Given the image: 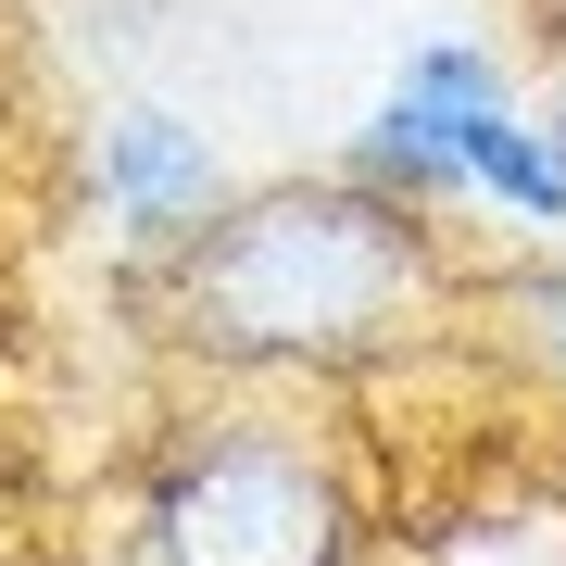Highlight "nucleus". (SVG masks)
I'll use <instances>...</instances> for the list:
<instances>
[{
	"label": "nucleus",
	"mask_w": 566,
	"mask_h": 566,
	"mask_svg": "<svg viewBox=\"0 0 566 566\" xmlns=\"http://www.w3.org/2000/svg\"><path fill=\"white\" fill-rule=\"evenodd\" d=\"M139 554L151 566H378L340 428L315 390H202L139 453Z\"/></svg>",
	"instance_id": "2"
},
{
	"label": "nucleus",
	"mask_w": 566,
	"mask_h": 566,
	"mask_svg": "<svg viewBox=\"0 0 566 566\" xmlns=\"http://www.w3.org/2000/svg\"><path fill=\"white\" fill-rule=\"evenodd\" d=\"M88 189H102V214L126 227V252H177L189 227H214L227 202H240L227 151H214L189 114H164V102L102 114V139H88Z\"/></svg>",
	"instance_id": "4"
},
{
	"label": "nucleus",
	"mask_w": 566,
	"mask_h": 566,
	"mask_svg": "<svg viewBox=\"0 0 566 566\" xmlns=\"http://www.w3.org/2000/svg\"><path fill=\"white\" fill-rule=\"evenodd\" d=\"M465 315L504 340L528 378H554L566 390V240L542 252H516V264H479V290H465Z\"/></svg>",
	"instance_id": "5"
},
{
	"label": "nucleus",
	"mask_w": 566,
	"mask_h": 566,
	"mask_svg": "<svg viewBox=\"0 0 566 566\" xmlns=\"http://www.w3.org/2000/svg\"><path fill=\"white\" fill-rule=\"evenodd\" d=\"M403 102L441 126V151H453V177H465V202H504L516 227H566V139L542 126V102L516 88V63L491 51V39H416L403 51Z\"/></svg>",
	"instance_id": "3"
},
{
	"label": "nucleus",
	"mask_w": 566,
	"mask_h": 566,
	"mask_svg": "<svg viewBox=\"0 0 566 566\" xmlns=\"http://www.w3.org/2000/svg\"><path fill=\"white\" fill-rule=\"evenodd\" d=\"M542 126H554V139H566V63H554V102H542Z\"/></svg>",
	"instance_id": "6"
},
{
	"label": "nucleus",
	"mask_w": 566,
	"mask_h": 566,
	"mask_svg": "<svg viewBox=\"0 0 566 566\" xmlns=\"http://www.w3.org/2000/svg\"><path fill=\"white\" fill-rule=\"evenodd\" d=\"M479 264L453 214H416L365 177H252L177 252H126L114 303L202 390H353L465 315Z\"/></svg>",
	"instance_id": "1"
}]
</instances>
